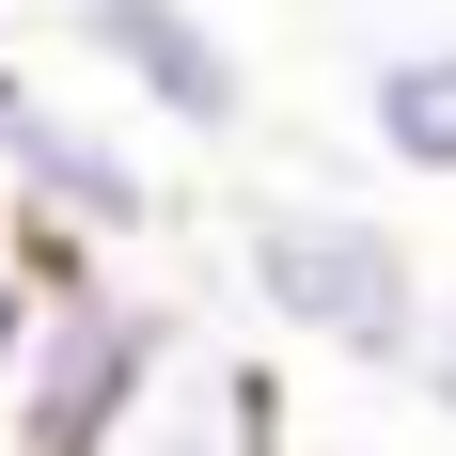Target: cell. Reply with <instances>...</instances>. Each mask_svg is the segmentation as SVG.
Returning a JSON list of instances; mask_svg holds the SVG:
<instances>
[{
    "label": "cell",
    "mask_w": 456,
    "mask_h": 456,
    "mask_svg": "<svg viewBox=\"0 0 456 456\" xmlns=\"http://www.w3.org/2000/svg\"><path fill=\"white\" fill-rule=\"evenodd\" d=\"M174 330H189V299L142 283V252L0 236V456H79Z\"/></svg>",
    "instance_id": "obj_1"
},
{
    "label": "cell",
    "mask_w": 456,
    "mask_h": 456,
    "mask_svg": "<svg viewBox=\"0 0 456 456\" xmlns=\"http://www.w3.org/2000/svg\"><path fill=\"white\" fill-rule=\"evenodd\" d=\"M236 283L283 346H315L346 378H410L425 315H441V268H425L410 221H378L362 189H236Z\"/></svg>",
    "instance_id": "obj_2"
},
{
    "label": "cell",
    "mask_w": 456,
    "mask_h": 456,
    "mask_svg": "<svg viewBox=\"0 0 456 456\" xmlns=\"http://www.w3.org/2000/svg\"><path fill=\"white\" fill-rule=\"evenodd\" d=\"M0 221L16 236H79V252H142L158 236V158L94 79L0 47Z\"/></svg>",
    "instance_id": "obj_3"
},
{
    "label": "cell",
    "mask_w": 456,
    "mask_h": 456,
    "mask_svg": "<svg viewBox=\"0 0 456 456\" xmlns=\"http://www.w3.org/2000/svg\"><path fill=\"white\" fill-rule=\"evenodd\" d=\"M63 47L110 79L126 126H174V142H236L252 126V47L205 0H63Z\"/></svg>",
    "instance_id": "obj_4"
},
{
    "label": "cell",
    "mask_w": 456,
    "mask_h": 456,
    "mask_svg": "<svg viewBox=\"0 0 456 456\" xmlns=\"http://www.w3.org/2000/svg\"><path fill=\"white\" fill-rule=\"evenodd\" d=\"M79 456H299V441H283V378L252 362L236 330H205V315H189L174 346L126 378V410L94 425Z\"/></svg>",
    "instance_id": "obj_5"
},
{
    "label": "cell",
    "mask_w": 456,
    "mask_h": 456,
    "mask_svg": "<svg viewBox=\"0 0 456 456\" xmlns=\"http://www.w3.org/2000/svg\"><path fill=\"white\" fill-rule=\"evenodd\" d=\"M346 126L410 189H456V32H378L362 79H346Z\"/></svg>",
    "instance_id": "obj_6"
},
{
    "label": "cell",
    "mask_w": 456,
    "mask_h": 456,
    "mask_svg": "<svg viewBox=\"0 0 456 456\" xmlns=\"http://www.w3.org/2000/svg\"><path fill=\"white\" fill-rule=\"evenodd\" d=\"M410 394H425V410L456 425V299H441V315H425V346H410Z\"/></svg>",
    "instance_id": "obj_7"
}]
</instances>
